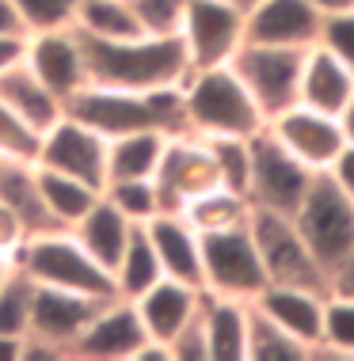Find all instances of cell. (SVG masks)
I'll list each match as a JSON object with an SVG mask.
<instances>
[{"mask_svg": "<svg viewBox=\"0 0 354 361\" xmlns=\"http://www.w3.org/2000/svg\"><path fill=\"white\" fill-rule=\"evenodd\" d=\"M0 361H23V338L0 335Z\"/></svg>", "mask_w": 354, "mask_h": 361, "instance_id": "46", "label": "cell"}, {"mask_svg": "<svg viewBox=\"0 0 354 361\" xmlns=\"http://www.w3.org/2000/svg\"><path fill=\"white\" fill-rule=\"evenodd\" d=\"M145 327L134 300L107 297L95 316L88 319L81 338L73 343V361H134L137 346L145 343Z\"/></svg>", "mask_w": 354, "mask_h": 361, "instance_id": "15", "label": "cell"}, {"mask_svg": "<svg viewBox=\"0 0 354 361\" xmlns=\"http://www.w3.org/2000/svg\"><path fill=\"white\" fill-rule=\"evenodd\" d=\"M218 168V183L248 198V175H252V137H206Z\"/></svg>", "mask_w": 354, "mask_h": 361, "instance_id": "34", "label": "cell"}, {"mask_svg": "<svg viewBox=\"0 0 354 361\" xmlns=\"http://www.w3.org/2000/svg\"><path fill=\"white\" fill-rule=\"evenodd\" d=\"M317 46H324L336 61H343L354 73V8H343V12H331L320 19Z\"/></svg>", "mask_w": 354, "mask_h": 361, "instance_id": "38", "label": "cell"}, {"mask_svg": "<svg viewBox=\"0 0 354 361\" xmlns=\"http://www.w3.org/2000/svg\"><path fill=\"white\" fill-rule=\"evenodd\" d=\"M38 141H42V133L31 130L12 106L0 99V160H31L35 164Z\"/></svg>", "mask_w": 354, "mask_h": 361, "instance_id": "36", "label": "cell"}, {"mask_svg": "<svg viewBox=\"0 0 354 361\" xmlns=\"http://www.w3.org/2000/svg\"><path fill=\"white\" fill-rule=\"evenodd\" d=\"M19 57H23V38H4L0 35V73L12 69Z\"/></svg>", "mask_w": 354, "mask_h": 361, "instance_id": "45", "label": "cell"}, {"mask_svg": "<svg viewBox=\"0 0 354 361\" xmlns=\"http://www.w3.org/2000/svg\"><path fill=\"white\" fill-rule=\"evenodd\" d=\"M328 175H331V183H336L347 198H354V141H343V149L336 152V160L328 164Z\"/></svg>", "mask_w": 354, "mask_h": 361, "instance_id": "42", "label": "cell"}, {"mask_svg": "<svg viewBox=\"0 0 354 361\" xmlns=\"http://www.w3.org/2000/svg\"><path fill=\"white\" fill-rule=\"evenodd\" d=\"M309 357H331V361H354V300L328 293L324 300V331L320 343L309 350Z\"/></svg>", "mask_w": 354, "mask_h": 361, "instance_id": "31", "label": "cell"}, {"mask_svg": "<svg viewBox=\"0 0 354 361\" xmlns=\"http://www.w3.org/2000/svg\"><path fill=\"white\" fill-rule=\"evenodd\" d=\"M19 270H23L38 286H57V289H73L84 297H118L114 278L103 262H95L81 247V240L69 228H42L35 236H27V243L19 247Z\"/></svg>", "mask_w": 354, "mask_h": 361, "instance_id": "4", "label": "cell"}, {"mask_svg": "<svg viewBox=\"0 0 354 361\" xmlns=\"http://www.w3.org/2000/svg\"><path fill=\"white\" fill-rule=\"evenodd\" d=\"M35 175H38V194H42L46 217H50L57 228H73V224L95 206V198L103 194V190L88 187L81 179H73V175L54 171V168H38L35 164Z\"/></svg>", "mask_w": 354, "mask_h": 361, "instance_id": "27", "label": "cell"}, {"mask_svg": "<svg viewBox=\"0 0 354 361\" xmlns=\"http://www.w3.org/2000/svg\"><path fill=\"white\" fill-rule=\"evenodd\" d=\"M0 202L27 224V232H42V228H57L46 217L42 194H38V175L31 160H0Z\"/></svg>", "mask_w": 354, "mask_h": 361, "instance_id": "26", "label": "cell"}, {"mask_svg": "<svg viewBox=\"0 0 354 361\" xmlns=\"http://www.w3.org/2000/svg\"><path fill=\"white\" fill-rule=\"evenodd\" d=\"M141 31L149 35H179L187 0H130Z\"/></svg>", "mask_w": 354, "mask_h": 361, "instance_id": "39", "label": "cell"}, {"mask_svg": "<svg viewBox=\"0 0 354 361\" xmlns=\"http://www.w3.org/2000/svg\"><path fill=\"white\" fill-rule=\"evenodd\" d=\"M183 217L202 232H221V228H236V224H248V198L244 194H236L229 187H210L202 194H194V198L183 202Z\"/></svg>", "mask_w": 354, "mask_h": 361, "instance_id": "29", "label": "cell"}, {"mask_svg": "<svg viewBox=\"0 0 354 361\" xmlns=\"http://www.w3.org/2000/svg\"><path fill=\"white\" fill-rule=\"evenodd\" d=\"M328 281H331V293H339V297H350V300H354V247L336 262V267H331Z\"/></svg>", "mask_w": 354, "mask_h": 361, "instance_id": "43", "label": "cell"}, {"mask_svg": "<svg viewBox=\"0 0 354 361\" xmlns=\"http://www.w3.org/2000/svg\"><path fill=\"white\" fill-rule=\"evenodd\" d=\"M248 361H309V346L286 335L274 319L252 305L248 319Z\"/></svg>", "mask_w": 354, "mask_h": 361, "instance_id": "32", "label": "cell"}, {"mask_svg": "<svg viewBox=\"0 0 354 361\" xmlns=\"http://www.w3.org/2000/svg\"><path fill=\"white\" fill-rule=\"evenodd\" d=\"M84 38V35H81ZM88 76L92 84L153 92V87H179L191 73V57L179 35H134V38H84Z\"/></svg>", "mask_w": 354, "mask_h": 361, "instance_id": "1", "label": "cell"}, {"mask_svg": "<svg viewBox=\"0 0 354 361\" xmlns=\"http://www.w3.org/2000/svg\"><path fill=\"white\" fill-rule=\"evenodd\" d=\"M27 236H31V232H27V224L19 221L16 213L4 206V202H0V255L19 259V247L27 243Z\"/></svg>", "mask_w": 354, "mask_h": 361, "instance_id": "41", "label": "cell"}, {"mask_svg": "<svg viewBox=\"0 0 354 361\" xmlns=\"http://www.w3.org/2000/svg\"><path fill=\"white\" fill-rule=\"evenodd\" d=\"M271 137L286 149L293 160H301L309 171H328V164L336 160V152L343 149V126L336 114L312 111V106L293 103L282 114L267 118Z\"/></svg>", "mask_w": 354, "mask_h": 361, "instance_id": "14", "label": "cell"}, {"mask_svg": "<svg viewBox=\"0 0 354 361\" xmlns=\"http://www.w3.org/2000/svg\"><path fill=\"white\" fill-rule=\"evenodd\" d=\"M134 308H137V316H141L145 335L156 338V343H172V338L199 316L202 289L187 286V281H175V278H160V281H153L141 297H134Z\"/></svg>", "mask_w": 354, "mask_h": 361, "instance_id": "19", "label": "cell"}, {"mask_svg": "<svg viewBox=\"0 0 354 361\" xmlns=\"http://www.w3.org/2000/svg\"><path fill=\"white\" fill-rule=\"evenodd\" d=\"M73 27L84 38H103V42L141 35V23H137V12L130 0H81Z\"/></svg>", "mask_w": 354, "mask_h": 361, "instance_id": "30", "label": "cell"}, {"mask_svg": "<svg viewBox=\"0 0 354 361\" xmlns=\"http://www.w3.org/2000/svg\"><path fill=\"white\" fill-rule=\"evenodd\" d=\"M69 114H76L103 137H122L137 130L156 133H183V84L179 87H153V92H130V87L88 84L69 99Z\"/></svg>", "mask_w": 354, "mask_h": 361, "instance_id": "2", "label": "cell"}, {"mask_svg": "<svg viewBox=\"0 0 354 361\" xmlns=\"http://www.w3.org/2000/svg\"><path fill=\"white\" fill-rule=\"evenodd\" d=\"M339 126H343V137L354 141V95L347 99V106L339 111Z\"/></svg>", "mask_w": 354, "mask_h": 361, "instance_id": "47", "label": "cell"}, {"mask_svg": "<svg viewBox=\"0 0 354 361\" xmlns=\"http://www.w3.org/2000/svg\"><path fill=\"white\" fill-rule=\"evenodd\" d=\"M312 175L301 160L282 149L271 137V130L263 126L259 133H252V175H248V206L252 209H271L293 217L309 190Z\"/></svg>", "mask_w": 354, "mask_h": 361, "instance_id": "9", "label": "cell"}, {"mask_svg": "<svg viewBox=\"0 0 354 361\" xmlns=\"http://www.w3.org/2000/svg\"><path fill=\"white\" fill-rule=\"evenodd\" d=\"M38 168H54L65 171L73 179L88 183V187L103 190L107 187V137L95 133L88 122H81L76 114H61L50 130L38 141Z\"/></svg>", "mask_w": 354, "mask_h": 361, "instance_id": "10", "label": "cell"}, {"mask_svg": "<svg viewBox=\"0 0 354 361\" xmlns=\"http://www.w3.org/2000/svg\"><path fill=\"white\" fill-rule=\"evenodd\" d=\"M248 232L255 240V251L263 259L267 281L274 286H301L312 293H331L328 270L317 262V255L309 251V243L301 240L297 224L286 213H271V209H252L248 213Z\"/></svg>", "mask_w": 354, "mask_h": 361, "instance_id": "5", "label": "cell"}, {"mask_svg": "<svg viewBox=\"0 0 354 361\" xmlns=\"http://www.w3.org/2000/svg\"><path fill=\"white\" fill-rule=\"evenodd\" d=\"M141 228L153 243L164 278H175V281H187V286L202 289V236H199V228L179 209H160Z\"/></svg>", "mask_w": 354, "mask_h": 361, "instance_id": "18", "label": "cell"}, {"mask_svg": "<svg viewBox=\"0 0 354 361\" xmlns=\"http://www.w3.org/2000/svg\"><path fill=\"white\" fill-rule=\"evenodd\" d=\"M76 4H81V0H16L19 16H23L27 35H38V31H61V27H73V19H76Z\"/></svg>", "mask_w": 354, "mask_h": 361, "instance_id": "37", "label": "cell"}, {"mask_svg": "<svg viewBox=\"0 0 354 361\" xmlns=\"http://www.w3.org/2000/svg\"><path fill=\"white\" fill-rule=\"evenodd\" d=\"M0 99H4V103L19 114V118L31 126V130H38V133H46V130H50V126L69 111V106L57 99L50 87H46L31 69H27L23 57H19L12 69L0 73Z\"/></svg>", "mask_w": 354, "mask_h": 361, "instance_id": "23", "label": "cell"}, {"mask_svg": "<svg viewBox=\"0 0 354 361\" xmlns=\"http://www.w3.org/2000/svg\"><path fill=\"white\" fill-rule=\"evenodd\" d=\"M301 61H305V50H293V46L240 42V50L232 54L229 65L252 92L263 118H274V114H282L286 106L297 103Z\"/></svg>", "mask_w": 354, "mask_h": 361, "instance_id": "8", "label": "cell"}, {"mask_svg": "<svg viewBox=\"0 0 354 361\" xmlns=\"http://www.w3.org/2000/svg\"><path fill=\"white\" fill-rule=\"evenodd\" d=\"M301 240L309 243V251L317 262L331 274V267L354 247V198H347L328 171H317L305 190L297 213H293Z\"/></svg>", "mask_w": 354, "mask_h": 361, "instance_id": "6", "label": "cell"}, {"mask_svg": "<svg viewBox=\"0 0 354 361\" xmlns=\"http://www.w3.org/2000/svg\"><path fill=\"white\" fill-rule=\"evenodd\" d=\"M69 232L81 240V247H84L95 262H103V267L111 270L114 262H118V255H122L126 240H130L134 221H126L122 213H118L111 202H107L103 194H100V198H95V206L88 209Z\"/></svg>", "mask_w": 354, "mask_h": 361, "instance_id": "24", "label": "cell"}, {"mask_svg": "<svg viewBox=\"0 0 354 361\" xmlns=\"http://www.w3.org/2000/svg\"><path fill=\"white\" fill-rule=\"evenodd\" d=\"M324 293L301 289V286H274L267 281L259 293L252 297V305L263 312L267 319H274L286 335H293L305 346H317L320 343V331H324Z\"/></svg>", "mask_w": 354, "mask_h": 361, "instance_id": "20", "label": "cell"}, {"mask_svg": "<svg viewBox=\"0 0 354 361\" xmlns=\"http://www.w3.org/2000/svg\"><path fill=\"white\" fill-rule=\"evenodd\" d=\"M267 286V270L255 251L248 224L221 232H202V289L213 297L252 300Z\"/></svg>", "mask_w": 354, "mask_h": 361, "instance_id": "7", "label": "cell"}, {"mask_svg": "<svg viewBox=\"0 0 354 361\" xmlns=\"http://www.w3.org/2000/svg\"><path fill=\"white\" fill-rule=\"evenodd\" d=\"M202 312V308H199ZM172 361H210V350H206V331H202V316H194L179 335L168 343Z\"/></svg>", "mask_w": 354, "mask_h": 361, "instance_id": "40", "label": "cell"}, {"mask_svg": "<svg viewBox=\"0 0 354 361\" xmlns=\"http://www.w3.org/2000/svg\"><path fill=\"white\" fill-rule=\"evenodd\" d=\"M202 331L210 361H248V319L252 300L213 297L202 289Z\"/></svg>", "mask_w": 354, "mask_h": 361, "instance_id": "22", "label": "cell"}, {"mask_svg": "<svg viewBox=\"0 0 354 361\" xmlns=\"http://www.w3.org/2000/svg\"><path fill=\"white\" fill-rule=\"evenodd\" d=\"M153 179H156V190H160L164 209H183L187 198H194V194H202L210 187H221L210 145H206L202 133H191V130L168 137L160 168H156Z\"/></svg>", "mask_w": 354, "mask_h": 361, "instance_id": "13", "label": "cell"}, {"mask_svg": "<svg viewBox=\"0 0 354 361\" xmlns=\"http://www.w3.org/2000/svg\"><path fill=\"white\" fill-rule=\"evenodd\" d=\"M103 300L100 297H84L73 289H57V286H38L35 281V297H31V331L27 335L46 338V343L61 346L73 357V343L81 338V331L88 327V319L95 316Z\"/></svg>", "mask_w": 354, "mask_h": 361, "instance_id": "17", "label": "cell"}, {"mask_svg": "<svg viewBox=\"0 0 354 361\" xmlns=\"http://www.w3.org/2000/svg\"><path fill=\"white\" fill-rule=\"evenodd\" d=\"M179 38L191 57V69L229 65L244 42V12L225 0H187Z\"/></svg>", "mask_w": 354, "mask_h": 361, "instance_id": "11", "label": "cell"}, {"mask_svg": "<svg viewBox=\"0 0 354 361\" xmlns=\"http://www.w3.org/2000/svg\"><path fill=\"white\" fill-rule=\"evenodd\" d=\"M225 4H232V8H240V12H248V8H255L259 0H225Z\"/></svg>", "mask_w": 354, "mask_h": 361, "instance_id": "50", "label": "cell"}, {"mask_svg": "<svg viewBox=\"0 0 354 361\" xmlns=\"http://www.w3.org/2000/svg\"><path fill=\"white\" fill-rule=\"evenodd\" d=\"M0 35L4 38H27L23 16H19L16 0H0Z\"/></svg>", "mask_w": 354, "mask_h": 361, "instance_id": "44", "label": "cell"}, {"mask_svg": "<svg viewBox=\"0 0 354 361\" xmlns=\"http://www.w3.org/2000/svg\"><path fill=\"white\" fill-rule=\"evenodd\" d=\"M103 198L134 224H145L149 217H156V213L164 209L156 179H107Z\"/></svg>", "mask_w": 354, "mask_h": 361, "instance_id": "33", "label": "cell"}, {"mask_svg": "<svg viewBox=\"0 0 354 361\" xmlns=\"http://www.w3.org/2000/svg\"><path fill=\"white\" fill-rule=\"evenodd\" d=\"M183 114L187 130L202 137H252L267 126L232 65H206V69L187 73Z\"/></svg>", "mask_w": 354, "mask_h": 361, "instance_id": "3", "label": "cell"}, {"mask_svg": "<svg viewBox=\"0 0 354 361\" xmlns=\"http://www.w3.org/2000/svg\"><path fill=\"white\" fill-rule=\"evenodd\" d=\"M350 95H354V73L343 61H336L324 46H309V50H305V61H301L297 103L339 118V111L347 106Z\"/></svg>", "mask_w": 354, "mask_h": 361, "instance_id": "21", "label": "cell"}, {"mask_svg": "<svg viewBox=\"0 0 354 361\" xmlns=\"http://www.w3.org/2000/svg\"><path fill=\"white\" fill-rule=\"evenodd\" d=\"M320 16H331V12H343V8H354V0H309Z\"/></svg>", "mask_w": 354, "mask_h": 361, "instance_id": "48", "label": "cell"}, {"mask_svg": "<svg viewBox=\"0 0 354 361\" xmlns=\"http://www.w3.org/2000/svg\"><path fill=\"white\" fill-rule=\"evenodd\" d=\"M16 267H19V262H16L12 255H0V286H4V281L16 274Z\"/></svg>", "mask_w": 354, "mask_h": 361, "instance_id": "49", "label": "cell"}, {"mask_svg": "<svg viewBox=\"0 0 354 361\" xmlns=\"http://www.w3.org/2000/svg\"><path fill=\"white\" fill-rule=\"evenodd\" d=\"M23 65L42 80L50 92L69 106L81 87L92 84L88 76V54L84 38L76 27H61V31H38L23 38Z\"/></svg>", "mask_w": 354, "mask_h": 361, "instance_id": "12", "label": "cell"}, {"mask_svg": "<svg viewBox=\"0 0 354 361\" xmlns=\"http://www.w3.org/2000/svg\"><path fill=\"white\" fill-rule=\"evenodd\" d=\"M172 133L137 130L107 137V179H153Z\"/></svg>", "mask_w": 354, "mask_h": 361, "instance_id": "25", "label": "cell"}, {"mask_svg": "<svg viewBox=\"0 0 354 361\" xmlns=\"http://www.w3.org/2000/svg\"><path fill=\"white\" fill-rule=\"evenodd\" d=\"M31 297H35V281L16 267V274L0 286V335L27 338V331H31Z\"/></svg>", "mask_w": 354, "mask_h": 361, "instance_id": "35", "label": "cell"}, {"mask_svg": "<svg viewBox=\"0 0 354 361\" xmlns=\"http://www.w3.org/2000/svg\"><path fill=\"white\" fill-rule=\"evenodd\" d=\"M320 12L309 0H259L244 12V42L309 50L320 35Z\"/></svg>", "mask_w": 354, "mask_h": 361, "instance_id": "16", "label": "cell"}, {"mask_svg": "<svg viewBox=\"0 0 354 361\" xmlns=\"http://www.w3.org/2000/svg\"><path fill=\"white\" fill-rule=\"evenodd\" d=\"M111 278H114V293H118V297H126V300L141 297L153 281L164 278L160 262H156V251H153V243H149V236H145L141 224H134V232H130V240H126L122 255H118V262L111 267Z\"/></svg>", "mask_w": 354, "mask_h": 361, "instance_id": "28", "label": "cell"}]
</instances>
